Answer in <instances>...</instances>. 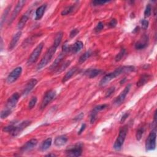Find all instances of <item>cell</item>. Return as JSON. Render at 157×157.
<instances>
[{"label": "cell", "mask_w": 157, "mask_h": 157, "mask_svg": "<svg viewBox=\"0 0 157 157\" xmlns=\"http://www.w3.org/2000/svg\"><path fill=\"white\" fill-rule=\"evenodd\" d=\"M104 27V23L102 22H100L98 23V25H96V27H95L94 31H95L96 32H100V31H101L102 30H103Z\"/></svg>", "instance_id": "ab89813d"}, {"label": "cell", "mask_w": 157, "mask_h": 157, "mask_svg": "<svg viewBox=\"0 0 157 157\" xmlns=\"http://www.w3.org/2000/svg\"><path fill=\"white\" fill-rule=\"evenodd\" d=\"M102 72L103 71L100 69H96V68L88 69L85 72H84L83 74L89 77L90 79H92V78H94L96 76L100 75Z\"/></svg>", "instance_id": "2e32d148"}, {"label": "cell", "mask_w": 157, "mask_h": 157, "mask_svg": "<svg viewBox=\"0 0 157 157\" xmlns=\"http://www.w3.org/2000/svg\"><path fill=\"white\" fill-rule=\"evenodd\" d=\"M97 115H98V112H95L93 110L92 111V112L90 114V123L92 124H93L95 122L96 118H97Z\"/></svg>", "instance_id": "74e56055"}, {"label": "cell", "mask_w": 157, "mask_h": 157, "mask_svg": "<svg viewBox=\"0 0 157 157\" xmlns=\"http://www.w3.org/2000/svg\"><path fill=\"white\" fill-rule=\"evenodd\" d=\"M92 55V52L90 51H87V52H85L83 55H82L80 56V57L79 58V63H80V64L84 63L87 60H88L91 57Z\"/></svg>", "instance_id": "4316f807"}, {"label": "cell", "mask_w": 157, "mask_h": 157, "mask_svg": "<svg viewBox=\"0 0 157 157\" xmlns=\"http://www.w3.org/2000/svg\"><path fill=\"white\" fill-rule=\"evenodd\" d=\"M52 142V138H47L41 144L40 149L41 151H45L47 149H49L51 146Z\"/></svg>", "instance_id": "d4e9b609"}, {"label": "cell", "mask_w": 157, "mask_h": 157, "mask_svg": "<svg viewBox=\"0 0 157 157\" xmlns=\"http://www.w3.org/2000/svg\"><path fill=\"white\" fill-rule=\"evenodd\" d=\"M110 1H104V0H96V1H93L92 2V4L93 6H102L106 3H109Z\"/></svg>", "instance_id": "836d02e7"}, {"label": "cell", "mask_w": 157, "mask_h": 157, "mask_svg": "<svg viewBox=\"0 0 157 157\" xmlns=\"http://www.w3.org/2000/svg\"><path fill=\"white\" fill-rule=\"evenodd\" d=\"M66 55V54L63 52L60 54L55 59V61L54 62V63L52 64V65L50 66V69L51 70H54L59 65L62 63V62L63 61V60L65 58Z\"/></svg>", "instance_id": "7402d4cb"}, {"label": "cell", "mask_w": 157, "mask_h": 157, "mask_svg": "<svg viewBox=\"0 0 157 157\" xmlns=\"http://www.w3.org/2000/svg\"><path fill=\"white\" fill-rule=\"evenodd\" d=\"M19 98H20L19 94L18 93H14L8 99L6 103V108L9 109H10V110H13V109H14L16 106L19 100Z\"/></svg>", "instance_id": "7c38bea8"}, {"label": "cell", "mask_w": 157, "mask_h": 157, "mask_svg": "<svg viewBox=\"0 0 157 157\" xmlns=\"http://www.w3.org/2000/svg\"><path fill=\"white\" fill-rule=\"evenodd\" d=\"M68 140V137L66 135L59 136L55 138L54 141V144L55 146L58 147H62L66 144Z\"/></svg>", "instance_id": "d6986e66"}, {"label": "cell", "mask_w": 157, "mask_h": 157, "mask_svg": "<svg viewBox=\"0 0 157 157\" xmlns=\"http://www.w3.org/2000/svg\"><path fill=\"white\" fill-rule=\"evenodd\" d=\"M144 130H145V128L144 126H142L138 129L136 132V138L138 141H140L141 139L142 135L144 132Z\"/></svg>", "instance_id": "d6a6232c"}, {"label": "cell", "mask_w": 157, "mask_h": 157, "mask_svg": "<svg viewBox=\"0 0 157 157\" xmlns=\"http://www.w3.org/2000/svg\"><path fill=\"white\" fill-rule=\"evenodd\" d=\"M43 47H44V43L41 42L35 48V49L33 51L30 57L28 58V62H27V63L28 65H31L36 62V60H38V57H39V55H41L42 52V51L43 49Z\"/></svg>", "instance_id": "52a82bcc"}, {"label": "cell", "mask_w": 157, "mask_h": 157, "mask_svg": "<svg viewBox=\"0 0 157 157\" xmlns=\"http://www.w3.org/2000/svg\"><path fill=\"white\" fill-rule=\"evenodd\" d=\"M22 72V68L20 66L16 68L13 71L10 72L6 79V83L7 84H11L16 82L18 78L21 76Z\"/></svg>", "instance_id": "ba28073f"}, {"label": "cell", "mask_w": 157, "mask_h": 157, "mask_svg": "<svg viewBox=\"0 0 157 157\" xmlns=\"http://www.w3.org/2000/svg\"><path fill=\"white\" fill-rule=\"evenodd\" d=\"M71 64V61H66L64 63H63L61 66H60L59 68L56 69V71H55V73L57 74H59L60 72H63V71H65Z\"/></svg>", "instance_id": "83f0119b"}, {"label": "cell", "mask_w": 157, "mask_h": 157, "mask_svg": "<svg viewBox=\"0 0 157 157\" xmlns=\"http://www.w3.org/2000/svg\"><path fill=\"white\" fill-rule=\"evenodd\" d=\"M12 113V110L6 108L5 109L1 111V115H0V117H1V119H5L9 115H10Z\"/></svg>", "instance_id": "4dcf8cb0"}, {"label": "cell", "mask_w": 157, "mask_h": 157, "mask_svg": "<svg viewBox=\"0 0 157 157\" xmlns=\"http://www.w3.org/2000/svg\"><path fill=\"white\" fill-rule=\"evenodd\" d=\"M83 47V44L82 41H77L73 45H70L69 52L72 54H77L80 52Z\"/></svg>", "instance_id": "ffe728a7"}, {"label": "cell", "mask_w": 157, "mask_h": 157, "mask_svg": "<svg viewBox=\"0 0 157 157\" xmlns=\"http://www.w3.org/2000/svg\"><path fill=\"white\" fill-rule=\"evenodd\" d=\"M107 104H100V105H98V106H96V107H94L93 109V111H94L95 112H99L104 109H105L106 108H107Z\"/></svg>", "instance_id": "8d00e7d4"}, {"label": "cell", "mask_w": 157, "mask_h": 157, "mask_svg": "<svg viewBox=\"0 0 157 157\" xmlns=\"http://www.w3.org/2000/svg\"><path fill=\"white\" fill-rule=\"evenodd\" d=\"M149 22L148 20H146V19H143L141 21V25H142V28L144 30H146L149 27Z\"/></svg>", "instance_id": "60d3db41"}, {"label": "cell", "mask_w": 157, "mask_h": 157, "mask_svg": "<svg viewBox=\"0 0 157 157\" xmlns=\"http://www.w3.org/2000/svg\"><path fill=\"white\" fill-rule=\"evenodd\" d=\"M46 7H47V4H44L41 5L37 9H36V14H35L36 15V17H35L36 20H39L42 18L44 14L45 11Z\"/></svg>", "instance_id": "603a6c76"}, {"label": "cell", "mask_w": 157, "mask_h": 157, "mask_svg": "<svg viewBox=\"0 0 157 157\" xmlns=\"http://www.w3.org/2000/svg\"><path fill=\"white\" fill-rule=\"evenodd\" d=\"M77 70H78L77 67H73V68H72L71 69H70L69 70V71L67 72V73L65 74V76L63 77V78L62 79V82L65 83L68 80H69L72 76H73L76 74V72H77Z\"/></svg>", "instance_id": "cb8c5ba5"}, {"label": "cell", "mask_w": 157, "mask_h": 157, "mask_svg": "<svg viewBox=\"0 0 157 157\" xmlns=\"http://www.w3.org/2000/svg\"><path fill=\"white\" fill-rule=\"evenodd\" d=\"M3 39L1 38V51L3 50Z\"/></svg>", "instance_id": "c3c4849f"}, {"label": "cell", "mask_w": 157, "mask_h": 157, "mask_svg": "<svg viewBox=\"0 0 157 157\" xmlns=\"http://www.w3.org/2000/svg\"><path fill=\"white\" fill-rule=\"evenodd\" d=\"M152 14V6L150 4H147L144 11V17L146 18L149 17Z\"/></svg>", "instance_id": "e575fe53"}, {"label": "cell", "mask_w": 157, "mask_h": 157, "mask_svg": "<svg viewBox=\"0 0 157 157\" xmlns=\"http://www.w3.org/2000/svg\"><path fill=\"white\" fill-rule=\"evenodd\" d=\"M83 152V144L77 142L69 146L66 150V154L68 156H80Z\"/></svg>", "instance_id": "277c9868"}, {"label": "cell", "mask_w": 157, "mask_h": 157, "mask_svg": "<svg viewBox=\"0 0 157 157\" xmlns=\"http://www.w3.org/2000/svg\"><path fill=\"white\" fill-rule=\"evenodd\" d=\"M79 33V30L77 28H75V29H73L72 30L71 32H70V34H69V37L70 38H74L75 36Z\"/></svg>", "instance_id": "b9f144b4"}, {"label": "cell", "mask_w": 157, "mask_h": 157, "mask_svg": "<svg viewBox=\"0 0 157 157\" xmlns=\"http://www.w3.org/2000/svg\"><path fill=\"white\" fill-rule=\"evenodd\" d=\"M125 52H126V51L125 49H122L121 51H120V52L116 55L115 58V60L118 62H120V60H121L122 59V58L124 57V56L125 55Z\"/></svg>", "instance_id": "1f68e13d"}, {"label": "cell", "mask_w": 157, "mask_h": 157, "mask_svg": "<svg viewBox=\"0 0 157 157\" xmlns=\"http://www.w3.org/2000/svg\"><path fill=\"white\" fill-rule=\"evenodd\" d=\"M117 24V20L115 19H112L110 21V22L109 23V26L111 28H114V27H116Z\"/></svg>", "instance_id": "ee69618b"}, {"label": "cell", "mask_w": 157, "mask_h": 157, "mask_svg": "<svg viewBox=\"0 0 157 157\" xmlns=\"http://www.w3.org/2000/svg\"><path fill=\"white\" fill-rule=\"evenodd\" d=\"M46 156H56L57 155L55 154H52V153H50V154H48L47 155H45Z\"/></svg>", "instance_id": "7dc6e473"}, {"label": "cell", "mask_w": 157, "mask_h": 157, "mask_svg": "<svg viewBox=\"0 0 157 157\" xmlns=\"http://www.w3.org/2000/svg\"><path fill=\"white\" fill-rule=\"evenodd\" d=\"M152 76L149 74H144L142 75L136 83L137 87H141L142 86H144V85H146V84L150 80Z\"/></svg>", "instance_id": "44dd1931"}, {"label": "cell", "mask_w": 157, "mask_h": 157, "mask_svg": "<svg viewBox=\"0 0 157 157\" xmlns=\"http://www.w3.org/2000/svg\"><path fill=\"white\" fill-rule=\"evenodd\" d=\"M135 71V68L133 66H122L117 68L114 71L110 72L101 80L100 82V86L103 87L106 86L107 83H109L111 80H114L117 77L119 76L124 73H129L131 72H133Z\"/></svg>", "instance_id": "6da1fadb"}, {"label": "cell", "mask_w": 157, "mask_h": 157, "mask_svg": "<svg viewBox=\"0 0 157 157\" xmlns=\"http://www.w3.org/2000/svg\"><path fill=\"white\" fill-rule=\"evenodd\" d=\"M37 83H38V80L36 79H31L30 80H29L22 92L23 96H25L28 95L31 92L33 88L36 86V84Z\"/></svg>", "instance_id": "5bb4252c"}, {"label": "cell", "mask_w": 157, "mask_h": 157, "mask_svg": "<svg viewBox=\"0 0 157 157\" xmlns=\"http://www.w3.org/2000/svg\"><path fill=\"white\" fill-rule=\"evenodd\" d=\"M31 124V121H30V120H25V121H23V122H21L20 124H19L18 125H16L15 126L14 130L13 133L11 134V135L13 136H14V137L17 136L27 127H28L29 125H30Z\"/></svg>", "instance_id": "8fae6325"}, {"label": "cell", "mask_w": 157, "mask_h": 157, "mask_svg": "<svg viewBox=\"0 0 157 157\" xmlns=\"http://www.w3.org/2000/svg\"><path fill=\"white\" fill-rule=\"evenodd\" d=\"M57 93L54 90H51L45 93V95L44 96L41 105V109L43 110L44 109L49 105L51 101L55 98Z\"/></svg>", "instance_id": "5b68a950"}, {"label": "cell", "mask_w": 157, "mask_h": 157, "mask_svg": "<svg viewBox=\"0 0 157 157\" xmlns=\"http://www.w3.org/2000/svg\"><path fill=\"white\" fill-rule=\"evenodd\" d=\"M21 36H22V32L20 31H18L14 35L9 45V51H12L14 49V47L16 46L17 42H19Z\"/></svg>", "instance_id": "ac0fdd59"}, {"label": "cell", "mask_w": 157, "mask_h": 157, "mask_svg": "<svg viewBox=\"0 0 157 157\" xmlns=\"http://www.w3.org/2000/svg\"><path fill=\"white\" fill-rule=\"evenodd\" d=\"M131 87V84L129 83L126 86V87L124 89V90L120 93V94L118 95V96L116 98V99L114 101V104L116 106H120L121 105L124 101H125L127 94H128L130 89Z\"/></svg>", "instance_id": "9c48e42d"}, {"label": "cell", "mask_w": 157, "mask_h": 157, "mask_svg": "<svg viewBox=\"0 0 157 157\" xmlns=\"http://www.w3.org/2000/svg\"><path fill=\"white\" fill-rule=\"evenodd\" d=\"M86 128V124H82V126H81V127H80V129H79V131H78V135H81L82 132L84 130H85Z\"/></svg>", "instance_id": "bcb514c9"}, {"label": "cell", "mask_w": 157, "mask_h": 157, "mask_svg": "<svg viewBox=\"0 0 157 157\" xmlns=\"http://www.w3.org/2000/svg\"><path fill=\"white\" fill-rule=\"evenodd\" d=\"M129 115V113H128V112L125 113V114L122 115L121 119H120V123H121V124L124 123L125 121L126 120V118L128 117Z\"/></svg>", "instance_id": "f6af8a7d"}, {"label": "cell", "mask_w": 157, "mask_h": 157, "mask_svg": "<svg viewBox=\"0 0 157 157\" xmlns=\"http://www.w3.org/2000/svg\"><path fill=\"white\" fill-rule=\"evenodd\" d=\"M37 101H38V99H37V97H36V96H34V97L31 98V100L28 103V107L29 109H32L35 106L36 103H37Z\"/></svg>", "instance_id": "d590c367"}, {"label": "cell", "mask_w": 157, "mask_h": 157, "mask_svg": "<svg viewBox=\"0 0 157 157\" xmlns=\"http://www.w3.org/2000/svg\"><path fill=\"white\" fill-rule=\"evenodd\" d=\"M156 134L155 131H152L146 141V150L147 152L154 150L156 148Z\"/></svg>", "instance_id": "8992f818"}, {"label": "cell", "mask_w": 157, "mask_h": 157, "mask_svg": "<svg viewBox=\"0 0 157 157\" xmlns=\"http://www.w3.org/2000/svg\"><path fill=\"white\" fill-rule=\"evenodd\" d=\"M10 9V6H8L6 9L4 11V13L1 16V29H2L3 28V24L5 22V20H6V18L8 16V14L9 13V10Z\"/></svg>", "instance_id": "f1b7e54d"}, {"label": "cell", "mask_w": 157, "mask_h": 157, "mask_svg": "<svg viewBox=\"0 0 157 157\" xmlns=\"http://www.w3.org/2000/svg\"><path fill=\"white\" fill-rule=\"evenodd\" d=\"M149 44V37L147 35H144L142 38L135 44V48L137 50H142L146 48Z\"/></svg>", "instance_id": "9a60e30c"}, {"label": "cell", "mask_w": 157, "mask_h": 157, "mask_svg": "<svg viewBox=\"0 0 157 157\" xmlns=\"http://www.w3.org/2000/svg\"><path fill=\"white\" fill-rule=\"evenodd\" d=\"M128 130V127L127 125H125L120 128L119 131V135L114 144V149L115 150L120 151L122 149L127 135Z\"/></svg>", "instance_id": "7a4b0ae2"}, {"label": "cell", "mask_w": 157, "mask_h": 157, "mask_svg": "<svg viewBox=\"0 0 157 157\" xmlns=\"http://www.w3.org/2000/svg\"><path fill=\"white\" fill-rule=\"evenodd\" d=\"M115 90V87H110L109 89L107 90V92H106L105 98H109L110 96L114 93Z\"/></svg>", "instance_id": "f35d334b"}, {"label": "cell", "mask_w": 157, "mask_h": 157, "mask_svg": "<svg viewBox=\"0 0 157 157\" xmlns=\"http://www.w3.org/2000/svg\"><path fill=\"white\" fill-rule=\"evenodd\" d=\"M57 48L56 47H55L54 45H52L51 47H50L49 49L47 50L45 54L44 55V57L41 59V62L38 65V66H37L38 71L42 69L44 67H45L47 65H48V63L51 62V59L52 58L53 56L54 55L57 51Z\"/></svg>", "instance_id": "3957f363"}, {"label": "cell", "mask_w": 157, "mask_h": 157, "mask_svg": "<svg viewBox=\"0 0 157 157\" xmlns=\"http://www.w3.org/2000/svg\"><path fill=\"white\" fill-rule=\"evenodd\" d=\"M26 3V1H23V0H22V1H19L15 9H14L13 13L11 14L9 22V25H10V24L13 22V21L15 20V19L16 18V17L17 16V15L19 14L20 12L21 11V10L22 9V8L23 7V6H25Z\"/></svg>", "instance_id": "30bf717a"}, {"label": "cell", "mask_w": 157, "mask_h": 157, "mask_svg": "<svg viewBox=\"0 0 157 157\" xmlns=\"http://www.w3.org/2000/svg\"><path fill=\"white\" fill-rule=\"evenodd\" d=\"M83 117H84L83 113V112H81V113H80L79 115H77L76 117H75L73 120H74V122H77L80 121V120L83 118Z\"/></svg>", "instance_id": "7bdbcfd3"}, {"label": "cell", "mask_w": 157, "mask_h": 157, "mask_svg": "<svg viewBox=\"0 0 157 157\" xmlns=\"http://www.w3.org/2000/svg\"><path fill=\"white\" fill-rule=\"evenodd\" d=\"M30 12L31 10H28L27 11V13L24 14L22 17L21 19H20L19 23H18V25H17V28L19 30H21L23 28V27H25V25H26V23L27 22V21L28 20V19L30 17Z\"/></svg>", "instance_id": "e0dca14e"}, {"label": "cell", "mask_w": 157, "mask_h": 157, "mask_svg": "<svg viewBox=\"0 0 157 157\" xmlns=\"http://www.w3.org/2000/svg\"><path fill=\"white\" fill-rule=\"evenodd\" d=\"M74 7H75V4L72 5V6H69L68 7H66L62 12V16H67L68 14H70L71 13H72V12L74 11Z\"/></svg>", "instance_id": "f546056e"}, {"label": "cell", "mask_w": 157, "mask_h": 157, "mask_svg": "<svg viewBox=\"0 0 157 157\" xmlns=\"http://www.w3.org/2000/svg\"><path fill=\"white\" fill-rule=\"evenodd\" d=\"M38 140L36 139H31L28 142H27L23 146L20 148V152L24 153L26 152L30 151L33 150L38 144Z\"/></svg>", "instance_id": "4fadbf2b"}, {"label": "cell", "mask_w": 157, "mask_h": 157, "mask_svg": "<svg viewBox=\"0 0 157 157\" xmlns=\"http://www.w3.org/2000/svg\"><path fill=\"white\" fill-rule=\"evenodd\" d=\"M63 33L60 31L59 33H58L55 36V39H54V42L53 45H54L55 47H56L57 48L59 46V45L62 42V38H63Z\"/></svg>", "instance_id": "484cf974"}]
</instances>
